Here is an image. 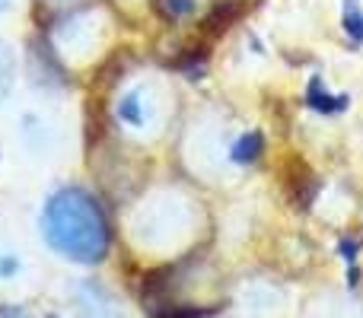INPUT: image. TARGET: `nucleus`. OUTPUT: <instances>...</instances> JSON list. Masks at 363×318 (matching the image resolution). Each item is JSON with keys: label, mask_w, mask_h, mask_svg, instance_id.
Here are the masks:
<instances>
[{"label": "nucleus", "mask_w": 363, "mask_h": 318, "mask_svg": "<svg viewBox=\"0 0 363 318\" xmlns=\"http://www.w3.org/2000/svg\"><path fill=\"white\" fill-rule=\"evenodd\" d=\"M166 6H169V13H176V16H185V13L194 10V0H166Z\"/></svg>", "instance_id": "nucleus-8"}, {"label": "nucleus", "mask_w": 363, "mask_h": 318, "mask_svg": "<svg viewBox=\"0 0 363 318\" xmlns=\"http://www.w3.org/2000/svg\"><path fill=\"white\" fill-rule=\"evenodd\" d=\"M10 10V0H0V13H6Z\"/></svg>", "instance_id": "nucleus-11"}, {"label": "nucleus", "mask_w": 363, "mask_h": 318, "mask_svg": "<svg viewBox=\"0 0 363 318\" xmlns=\"http://www.w3.org/2000/svg\"><path fill=\"white\" fill-rule=\"evenodd\" d=\"M10 80H13V61H10V51L0 45V96L10 89Z\"/></svg>", "instance_id": "nucleus-7"}, {"label": "nucleus", "mask_w": 363, "mask_h": 318, "mask_svg": "<svg viewBox=\"0 0 363 318\" xmlns=\"http://www.w3.org/2000/svg\"><path fill=\"white\" fill-rule=\"evenodd\" d=\"M262 134L252 131V134H242V137L236 140V144L230 147V162H236V166H249V162L258 159V153H262Z\"/></svg>", "instance_id": "nucleus-5"}, {"label": "nucleus", "mask_w": 363, "mask_h": 318, "mask_svg": "<svg viewBox=\"0 0 363 318\" xmlns=\"http://www.w3.org/2000/svg\"><path fill=\"white\" fill-rule=\"evenodd\" d=\"M48 318H57V315H48Z\"/></svg>", "instance_id": "nucleus-12"}, {"label": "nucleus", "mask_w": 363, "mask_h": 318, "mask_svg": "<svg viewBox=\"0 0 363 318\" xmlns=\"http://www.w3.org/2000/svg\"><path fill=\"white\" fill-rule=\"evenodd\" d=\"M80 315L83 318H118L115 306L106 300L99 287H83L80 290Z\"/></svg>", "instance_id": "nucleus-3"}, {"label": "nucleus", "mask_w": 363, "mask_h": 318, "mask_svg": "<svg viewBox=\"0 0 363 318\" xmlns=\"http://www.w3.org/2000/svg\"><path fill=\"white\" fill-rule=\"evenodd\" d=\"M0 318H29L23 312V309H16V306H4L0 309Z\"/></svg>", "instance_id": "nucleus-10"}, {"label": "nucleus", "mask_w": 363, "mask_h": 318, "mask_svg": "<svg viewBox=\"0 0 363 318\" xmlns=\"http://www.w3.org/2000/svg\"><path fill=\"white\" fill-rule=\"evenodd\" d=\"M306 99H309V106H313V108H319V112H325V115L345 112V108H347V99H345V96H335L328 86H322V80H319V76H315V80L309 83V93H306Z\"/></svg>", "instance_id": "nucleus-4"}, {"label": "nucleus", "mask_w": 363, "mask_h": 318, "mask_svg": "<svg viewBox=\"0 0 363 318\" xmlns=\"http://www.w3.org/2000/svg\"><path fill=\"white\" fill-rule=\"evenodd\" d=\"M42 236L51 251L77 264H96L108 251L106 213L83 188H61L45 200Z\"/></svg>", "instance_id": "nucleus-1"}, {"label": "nucleus", "mask_w": 363, "mask_h": 318, "mask_svg": "<svg viewBox=\"0 0 363 318\" xmlns=\"http://www.w3.org/2000/svg\"><path fill=\"white\" fill-rule=\"evenodd\" d=\"M341 23H345V35L354 45H363V6L360 0H345L341 4Z\"/></svg>", "instance_id": "nucleus-6"}, {"label": "nucleus", "mask_w": 363, "mask_h": 318, "mask_svg": "<svg viewBox=\"0 0 363 318\" xmlns=\"http://www.w3.org/2000/svg\"><path fill=\"white\" fill-rule=\"evenodd\" d=\"M16 271H19V261H16V258H6V255L0 258V277H4V280H10Z\"/></svg>", "instance_id": "nucleus-9"}, {"label": "nucleus", "mask_w": 363, "mask_h": 318, "mask_svg": "<svg viewBox=\"0 0 363 318\" xmlns=\"http://www.w3.org/2000/svg\"><path fill=\"white\" fill-rule=\"evenodd\" d=\"M115 112H118L121 125H128L131 131H147V127L157 121V102H153L147 86H134L118 99Z\"/></svg>", "instance_id": "nucleus-2"}]
</instances>
